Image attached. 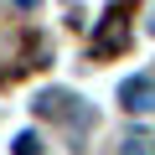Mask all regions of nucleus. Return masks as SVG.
<instances>
[{"mask_svg":"<svg viewBox=\"0 0 155 155\" xmlns=\"http://www.w3.org/2000/svg\"><path fill=\"white\" fill-rule=\"evenodd\" d=\"M124 41H129V21H124V11L114 5V11L98 21V31H93V57H114Z\"/></svg>","mask_w":155,"mask_h":155,"instance_id":"obj_1","label":"nucleus"},{"mask_svg":"<svg viewBox=\"0 0 155 155\" xmlns=\"http://www.w3.org/2000/svg\"><path fill=\"white\" fill-rule=\"evenodd\" d=\"M124 155H150V150H145V140H140V134H129V140H124Z\"/></svg>","mask_w":155,"mask_h":155,"instance_id":"obj_4","label":"nucleus"},{"mask_svg":"<svg viewBox=\"0 0 155 155\" xmlns=\"http://www.w3.org/2000/svg\"><path fill=\"white\" fill-rule=\"evenodd\" d=\"M119 98H124V109H129V114H150V109H155V78H150V72L129 78Z\"/></svg>","mask_w":155,"mask_h":155,"instance_id":"obj_2","label":"nucleus"},{"mask_svg":"<svg viewBox=\"0 0 155 155\" xmlns=\"http://www.w3.org/2000/svg\"><path fill=\"white\" fill-rule=\"evenodd\" d=\"M16 155H41V145H36V134H31V129H21V134H16Z\"/></svg>","mask_w":155,"mask_h":155,"instance_id":"obj_3","label":"nucleus"}]
</instances>
